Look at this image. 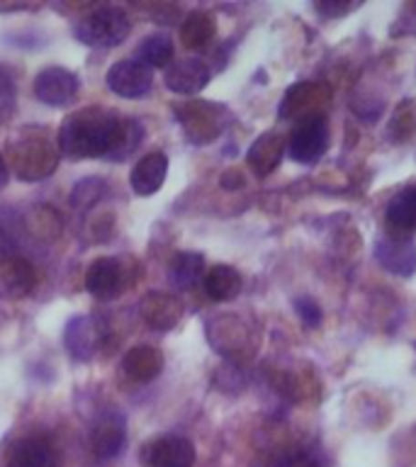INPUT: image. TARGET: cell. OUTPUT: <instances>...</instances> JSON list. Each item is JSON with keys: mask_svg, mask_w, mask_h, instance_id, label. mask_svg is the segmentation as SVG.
Here are the masks:
<instances>
[{"mask_svg": "<svg viewBox=\"0 0 416 467\" xmlns=\"http://www.w3.org/2000/svg\"><path fill=\"white\" fill-rule=\"evenodd\" d=\"M144 321L156 331L173 328L182 317V302L171 292H149L139 305Z\"/></svg>", "mask_w": 416, "mask_h": 467, "instance_id": "5bb4252c", "label": "cell"}, {"mask_svg": "<svg viewBox=\"0 0 416 467\" xmlns=\"http://www.w3.org/2000/svg\"><path fill=\"white\" fill-rule=\"evenodd\" d=\"M105 188L102 181H83V185H76L71 195L73 207H90V204L100 197V190Z\"/></svg>", "mask_w": 416, "mask_h": 467, "instance_id": "4316f807", "label": "cell"}, {"mask_svg": "<svg viewBox=\"0 0 416 467\" xmlns=\"http://www.w3.org/2000/svg\"><path fill=\"white\" fill-rule=\"evenodd\" d=\"M290 156L297 163H314L328 149V124L324 115L307 117L290 134Z\"/></svg>", "mask_w": 416, "mask_h": 467, "instance_id": "277c9868", "label": "cell"}, {"mask_svg": "<svg viewBox=\"0 0 416 467\" xmlns=\"http://www.w3.org/2000/svg\"><path fill=\"white\" fill-rule=\"evenodd\" d=\"M283 151H285V144H283V137L276 134V131H265L261 137L255 139L254 146L248 149V166L254 171L255 175H268L273 173L283 159Z\"/></svg>", "mask_w": 416, "mask_h": 467, "instance_id": "44dd1931", "label": "cell"}, {"mask_svg": "<svg viewBox=\"0 0 416 467\" xmlns=\"http://www.w3.org/2000/svg\"><path fill=\"white\" fill-rule=\"evenodd\" d=\"M139 61L149 68H163L173 61V42L168 35L146 36L139 47Z\"/></svg>", "mask_w": 416, "mask_h": 467, "instance_id": "d4e9b609", "label": "cell"}, {"mask_svg": "<svg viewBox=\"0 0 416 467\" xmlns=\"http://www.w3.org/2000/svg\"><path fill=\"white\" fill-rule=\"evenodd\" d=\"M144 462L149 467H192L195 445L182 436H161L144 448Z\"/></svg>", "mask_w": 416, "mask_h": 467, "instance_id": "ba28073f", "label": "cell"}, {"mask_svg": "<svg viewBox=\"0 0 416 467\" xmlns=\"http://www.w3.org/2000/svg\"><path fill=\"white\" fill-rule=\"evenodd\" d=\"M204 292L207 297L214 302H229V299L239 297L241 292V275L239 270L232 265H214L204 273Z\"/></svg>", "mask_w": 416, "mask_h": 467, "instance_id": "7402d4cb", "label": "cell"}, {"mask_svg": "<svg viewBox=\"0 0 416 467\" xmlns=\"http://www.w3.org/2000/svg\"><path fill=\"white\" fill-rule=\"evenodd\" d=\"M168 175V159L163 151L146 153L144 159L137 161V166L131 168L130 185L131 190L141 197H149L163 188Z\"/></svg>", "mask_w": 416, "mask_h": 467, "instance_id": "2e32d148", "label": "cell"}, {"mask_svg": "<svg viewBox=\"0 0 416 467\" xmlns=\"http://www.w3.org/2000/svg\"><path fill=\"white\" fill-rule=\"evenodd\" d=\"M15 100H17V90H15L13 76L0 66V122H5L7 117L13 115Z\"/></svg>", "mask_w": 416, "mask_h": 467, "instance_id": "484cf974", "label": "cell"}, {"mask_svg": "<svg viewBox=\"0 0 416 467\" xmlns=\"http://www.w3.org/2000/svg\"><path fill=\"white\" fill-rule=\"evenodd\" d=\"M151 83V68L141 64L139 58L120 61V64H115L108 71V88L115 95H120V98H127V100H137V98L149 93Z\"/></svg>", "mask_w": 416, "mask_h": 467, "instance_id": "8992f818", "label": "cell"}, {"mask_svg": "<svg viewBox=\"0 0 416 467\" xmlns=\"http://www.w3.org/2000/svg\"><path fill=\"white\" fill-rule=\"evenodd\" d=\"M122 263L117 258H98V261L90 263V268L86 273V287L93 297L102 299V302L115 299L122 292Z\"/></svg>", "mask_w": 416, "mask_h": 467, "instance_id": "4fadbf2b", "label": "cell"}, {"mask_svg": "<svg viewBox=\"0 0 416 467\" xmlns=\"http://www.w3.org/2000/svg\"><path fill=\"white\" fill-rule=\"evenodd\" d=\"M204 270V258L203 254L195 251H182L171 261L168 265V280L178 287V290H188L192 285L203 277Z\"/></svg>", "mask_w": 416, "mask_h": 467, "instance_id": "cb8c5ba5", "label": "cell"}, {"mask_svg": "<svg viewBox=\"0 0 416 467\" xmlns=\"http://www.w3.org/2000/svg\"><path fill=\"white\" fill-rule=\"evenodd\" d=\"M127 441V429H124V419L117 414H105L98 419V423L90 431V445L93 452L100 460H109L120 455Z\"/></svg>", "mask_w": 416, "mask_h": 467, "instance_id": "e0dca14e", "label": "cell"}, {"mask_svg": "<svg viewBox=\"0 0 416 467\" xmlns=\"http://www.w3.org/2000/svg\"><path fill=\"white\" fill-rule=\"evenodd\" d=\"M321 102H328V88L321 83H297L287 90V95L280 102V117L285 119H307V117L319 115Z\"/></svg>", "mask_w": 416, "mask_h": 467, "instance_id": "8fae6325", "label": "cell"}, {"mask_svg": "<svg viewBox=\"0 0 416 467\" xmlns=\"http://www.w3.org/2000/svg\"><path fill=\"white\" fill-rule=\"evenodd\" d=\"M7 181H10V168H7L5 159H3V156H0V190L5 188Z\"/></svg>", "mask_w": 416, "mask_h": 467, "instance_id": "f546056e", "label": "cell"}, {"mask_svg": "<svg viewBox=\"0 0 416 467\" xmlns=\"http://www.w3.org/2000/svg\"><path fill=\"white\" fill-rule=\"evenodd\" d=\"M210 66L203 58H181L166 68V88L178 95H195L210 83Z\"/></svg>", "mask_w": 416, "mask_h": 467, "instance_id": "7c38bea8", "label": "cell"}, {"mask_svg": "<svg viewBox=\"0 0 416 467\" xmlns=\"http://www.w3.org/2000/svg\"><path fill=\"white\" fill-rule=\"evenodd\" d=\"M35 95L49 108H66L78 95V78L68 68L49 66V68L36 73Z\"/></svg>", "mask_w": 416, "mask_h": 467, "instance_id": "5b68a950", "label": "cell"}, {"mask_svg": "<svg viewBox=\"0 0 416 467\" xmlns=\"http://www.w3.org/2000/svg\"><path fill=\"white\" fill-rule=\"evenodd\" d=\"M122 370L134 382H151L163 370V353L153 346H137L122 358Z\"/></svg>", "mask_w": 416, "mask_h": 467, "instance_id": "ffe728a7", "label": "cell"}, {"mask_svg": "<svg viewBox=\"0 0 416 467\" xmlns=\"http://www.w3.org/2000/svg\"><path fill=\"white\" fill-rule=\"evenodd\" d=\"M7 156H10L13 173L25 182L44 181L58 166V149L39 134H25L10 141Z\"/></svg>", "mask_w": 416, "mask_h": 467, "instance_id": "7a4b0ae2", "label": "cell"}, {"mask_svg": "<svg viewBox=\"0 0 416 467\" xmlns=\"http://www.w3.org/2000/svg\"><path fill=\"white\" fill-rule=\"evenodd\" d=\"M387 226L394 236H411L416 232V185L400 190L387 204Z\"/></svg>", "mask_w": 416, "mask_h": 467, "instance_id": "d6986e66", "label": "cell"}, {"mask_svg": "<svg viewBox=\"0 0 416 467\" xmlns=\"http://www.w3.org/2000/svg\"><path fill=\"white\" fill-rule=\"evenodd\" d=\"M214 35H217V22L204 10L190 13L181 25L182 47H188V49H204L214 39Z\"/></svg>", "mask_w": 416, "mask_h": 467, "instance_id": "603a6c76", "label": "cell"}, {"mask_svg": "<svg viewBox=\"0 0 416 467\" xmlns=\"http://www.w3.org/2000/svg\"><path fill=\"white\" fill-rule=\"evenodd\" d=\"M102 336H105L102 321L86 314V317H76V319L68 321L64 341L66 348H68V353H71L73 358H78V360H90V358L100 350Z\"/></svg>", "mask_w": 416, "mask_h": 467, "instance_id": "9c48e42d", "label": "cell"}, {"mask_svg": "<svg viewBox=\"0 0 416 467\" xmlns=\"http://www.w3.org/2000/svg\"><path fill=\"white\" fill-rule=\"evenodd\" d=\"M36 270L20 255H0V299L27 297L35 290Z\"/></svg>", "mask_w": 416, "mask_h": 467, "instance_id": "30bf717a", "label": "cell"}, {"mask_svg": "<svg viewBox=\"0 0 416 467\" xmlns=\"http://www.w3.org/2000/svg\"><path fill=\"white\" fill-rule=\"evenodd\" d=\"M178 117H181V124L188 139L195 144H207L222 130L219 108H214L210 102H188V105L178 108Z\"/></svg>", "mask_w": 416, "mask_h": 467, "instance_id": "52a82bcc", "label": "cell"}, {"mask_svg": "<svg viewBox=\"0 0 416 467\" xmlns=\"http://www.w3.org/2000/svg\"><path fill=\"white\" fill-rule=\"evenodd\" d=\"M10 467H61L58 462V455L54 451V445L47 441V438L32 436L22 438L20 443H15V448L10 451V460H7Z\"/></svg>", "mask_w": 416, "mask_h": 467, "instance_id": "ac0fdd59", "label": "cell"}, {"mask_svg": "<svg viewBox=\"0 0 416 467\" xmlns=\"http://www.w3.org/2000/svg\"><path fill=\"white\" fill-rule=\"evenodd\" d=\"M375 255L392 275H411L416 270V246L407 236H387L378 241Z\"/></svg>", "mask_w": 416, "mask_h": 467, "instance_id": "9a60e30c", "label": "cell"}, {"mask_svg": "<svg viewBox=\"0 0 416 467\" xmlns=\"http://www.w3.org/2000/svg\"><path fill=\"white\" fill-rule=\"evenodd\" d=\"M317 10H319L321 15H327V17H336V15H343L348 13V10H353V5H350V3H317Z\"/></svg>", "mask_w": 416, "mask_h": 467, "instance_id": "f1b7e54d", "label": "cell"}, {"mask_svg": "<svg viewBox=\"0 0 416 467\" xmlns=\"http://www.w3.org/2000/svg\"><path fill=\"white\" fill-rule=\"evenodd\" d=\"M297 314H299V319L305 321V324H309V327H317V324L321 321L319 305L309 297L297 299Z\"/></svg>", "mask_w": 416, "mask_h": 467, "instance_id": "83f0119b", "label": "cell"}, {"mask_svg": "<svg viewBox=\"0 0 416 467\" xmlns=\"http://www.w3.org/2000/svg\"><path fill=\"white\" fill-rule=\"evenodd\" d=\"M144 141V127L105 108H83L64 119L58 151L68 159L124 161Z\"/></svg>", "mask_w": 416, "mask_h": 467, "instance_id": "6da1fadb", "label": "cell"}, {"mask_svg": "<svg viewBox=\"0 0 416 467\" xmlns=\"http://www.w3.org/2000/svg\"><path fill=\"white\" fill-rule=\"evenodd\" d=\"M130 17L122 7L105 5L80 17L73 32L78 36V42L88 44V47L109 49V47H120L130 36Z\"/></svg>", "mask_w": 416, "mask_h": 467, "instance_id": "3957f363", "label": "cell"}]
</instances>
